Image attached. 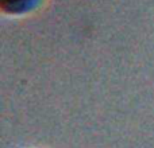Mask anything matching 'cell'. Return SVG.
<instances>
[{"instance_id":"6da1fadb","label":"cell","mask_w":154,"mask_h":148,"mask_svg":"<svg viewBox=\"0 0 154 148\" xmlns=\"http://www.w3.org/2000/svg\"><path fill=\"white\" fill-rule=\"evenodd\" d=\"M38 0H3V8L10 12H24L34 8Z\"/></svg>"}]
</instances>
